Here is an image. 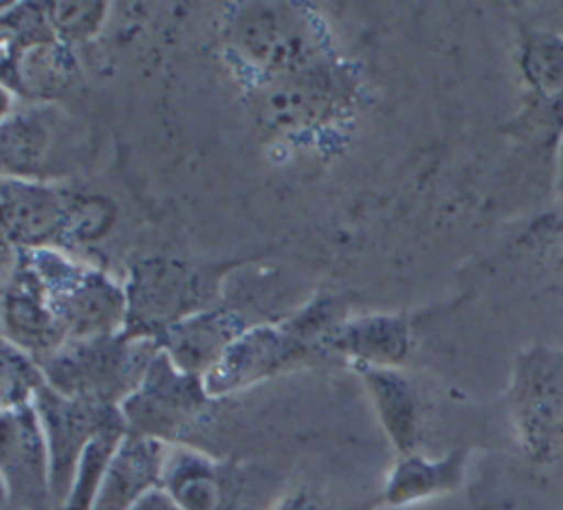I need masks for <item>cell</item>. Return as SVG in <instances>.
<instances>
[{"label": "cell", "mask_w": 563, "mask_h": 510, "mask_svg": "<svg viewBox=\"0 0 563 510\" xmlns=\"http://www.w3.org/2000/svg\"><path fill=\"white\" fill-rule=\"evenodd\" d=\"M33 407L40 415L51 457L53 510H62L86 446L103 429L125 422L119 407L68 398L55 391L48 382L35 393Z\"/></svg>", "instance_id": "cell-8"}, {"label": "cell", "mask_w": 563, "mask_h": 510, "mask_svg": "<svg viewBox=\"0 0 563 510\" xmlns=\"http://www.w3.org/2000/svg\"><path fill=\"white\" fill-rule=\"evenodd\" d=\"M20 251L37 273L66 341L117 334L125 328V288L103 270L68 257L59 248Z\"/></svg>", "instance_id": "cell-3"}, {"label": "cell", "mask_w": 563, "mask_h": 510, "mask_svg": "<svg viewBox=\"0 0 563 510\" xmlns=\"http://www.w3.org/2000/svg\"><path fill=\"white\" fill-rule=\"evenodd\" d=\"M332 75L312 66L297 73L266 77L260 86V114L275 125H301L323 114L332 92Z\"/></svg>", "instance_id": "cell-17"}, {"label": "cell", "mask_w": 563, "mask_h": 510, "mask_svg": "<svg viewBox=\"0 0 563 510\" xmlns=\"http://www.w3.org/2000/svg\"><path fill=\"white\" fill-rule=\"evenodd\" d=\"M163 488L183 510H244L240 468L189 446H169Z\"/></svg>", "instance_id": "cell-12"}, {"label": "cell", "mask_w": 563, "mask_h": 510, "mask_svg": "<svg viewBox=\"0 0 563 510\" xmlns=\"http://www.w3.org/2000/svg\"><path fill=\"white\" fill-rule=\"evenodd\" d=\"M249 328L251 325L240 312L211 308L169 325L156 336V343L178 369L205 378L231 343Z\"/></svg>", "instance_id": "cell-13"}, {"label": "cell", "mask_w": 563, "mask_h": 510, "mask_svg": "<svg viewBox=\"0 0 563 510\" xmlns=\"http://www.w3.org/2000/svg\"><path fill=\"white\" fill-rule=\"evenodd\" d=\"M55 110L31 108L2 119V171L9 178L42 180L53 145Z\"/></svg>", "instance_id": "cell-19"}, {"label": "cell", "mask_w": 563, "mask_h": 510, "mask_svg": "<svg viewBox=\"0 0 563 510\" xmlns=\"http://www.w3.org/2000/svg\"><path fill=\"white\" fill-rule=\"evenodd\" d=\"M411 347L409 325L400 317L367 314L343 321L328 339V350L354 367H391L405 363Z\"/></svg>", "instance_id": "cell-16"}, {"label": "cell", "mask_w": 563, "mask_h": 510, "mask_svg": "<svg viewBox=\"0 0 563 510\" xmlns=\"http://www.w3.org/2000/svg\"><path fill=\"white\" fill-rule=\"evenodd\" d=\"M158 352L156 339H134L121 330L117 334L66 341L37 363L55 391L119 407L141 385Z\"/></svg>", "instance_id": "cell-2"}, {"label": "cell", "mask_w": 563, "mask_h": 510, "mask_svg": "<svg viewBox=\"0 0 563 510\" xmlns=\"http://www.w3.org/2000/svg\"><path fill=\"white\" fill-rule=\"evenodd\" d=\"M275 510H325L321 506V501L306 488L288 492L286 497H282L275 506Z\"/></svg>", "instance_id": "cell-24"}, {"label": "cell", "mask_w": 563, "mask_h": 510, "mask_svg": "<svg viewBox=\"0 0 563 510\" xmlns=\"http://www.w3.org/2000/svg\"><path fill=\"white\" fill-rule=\"evenodd\" d=\"M508 407L528 459L552 464L563 457V347H534L517 361Z\"/></svg>", "instance_id": "cell-4"}, {"label": "cell", "mask_w": 563, "mask_h": 510, "mask_svg": "<svg viewBox=\"0 0 563 510\" xmlns=\"http://www.w3.org/2000/svg\"><path fill=\"white\" fill-rule=\"evenodd\" d=\"M48 22L62 44H77L92 37L108 13L106 2H55L46 9Z\"/></svg>", "instance_id": "cell-23"}, {"label": "cell", "mask_w": 563, "mask_h": 510, "mask_svg": "<svg viewBox=\"0 0 563 510\" xmlns=\"http://www.w3.org/2000/svg\"><path fill=\"white\" fill-rule=\"evenodd\" d=\"M0 429L4 499L20 510H53L51 457L35 407L2 409Z\"/></svg>", "instance_id": "cell-10"}, {"label": "cell", "mask_w": 563, "mask_h": 510, "mask_svg": "<svg viewBox=\"0 0 563 510\" xmlns=\"http://www.w3.org/2000/svg\"><path fill=\"white\" fill-rule=\"evenodd\" d=\"M559 167H561V174H559V187H561V193H563V141H561V160H559Z\"/></svg>", "instance_id": "cell-26"}, {"label": "cell", "mask_w": 563, "mask_h": 510, "mask_svg": "<svg viewBox=\"0 0 563 510\" xmlns=\"http://www.w3.org/2000/svg\"><path fill=\"white\" fill-rule=\"evenodd\" d=\"M238 53L264 75H286L317 66L325 48L323 26L292 4L257 2L238 11L231 26Z\"/></svg>", "instance_id": "cell-6"}, {"label": "cell", "mask_w": 563, "mask_h": 510, "mask_svg": "<svg viewBox=\"0 0 563 510\" xmlns=\"http://www.w3.org/2000/svg\"><path fill=\"white\" fill-rule=\"evenodd\" d=\"M466 455L464 448H453L442 457H427L416 451L398 455L383 488V503L407 508L457 490L464 481Z\"/></svg>", "instance_id": "cell-15"}, {"label": "cell", "mask_w": 563, "mask_h": 510, "mask_svg": "<svg viewBox=\"0 0 563 510\" xmlns=\"http://www.w3.org/2000/svg\"><path fill=\"white\" fill-rule=\"evenodd\" d=\"M2 336L35 361L66 343V334L48 308L44 286L20 248H15L13 266L4 268Z\"/></svg>", "instance_id": "cell-11"}, {"label": "cell", "mask_w": 563, "mask_h": 510, "mask_svg": "<svg viewBox=\"0 0 563 510\" xmlns=\"http://www.w3.org/2000/svg\"><path fill=\"white\" fill-rule=\"evenodd\" d=\"M125 433H128L125 424H114L92 437V442L86 446V451L79 457L73 488L68 492V499L64 501L62 510H92L95 508L108 464Z\"/></svg>", "instance_id": "cell-20"}, {"label": "cell", "mask_w": 563, "mask_h": 510, "mask_svg": "<svg viewBox=\"0 0 563 510\" xmlns=\"http://www.w3.org/2000/svg\"><path fill=\"white\" fill-rule=\"evenodd\" d=\"M523 70L545 97L563 92V40L539 33L523 51Z\"/></svg>", "instance_id": "cell-22"}, {"label": "cell", "mask_w": 563, "mask_h": 510, "mask_svg": "<svg viewBox=\"0 0 563 510\" xmlns=\"http://www.w3.org/2000/svg\"><path fill=\"white\" fill-rule=\"evenodd\" d=\"M132 510H183V506L163 488L150 490Z\"/></svg>", "instance_id": "cell-25"}, {"label": "cell", "mask_w": 563, "mask_h": 510, "mask_svg": "<svg viewBox=\"0 0 563 510\" xmlns=\"http://www.w3.org/2000/svg\"><path fill=\"white\" fill-rule=\"evenodd\" d=\"M169 444L125 433L101 481L92 510H132L150 490L163 486Z\"/></svg>", "instance_id": "cell-14"}, {"label": "cell", "mask_w": 563, "mask_h": 510, "mask_svg": "<svg viewBox=\"0 0 563 510\" xmlns=\"http://www.w3.org/2000/svg\"><path fill=\"white\" fill-rule=\"evenodd\" d=\"M46 385L40 363L20 347L2 341V409L33 404L35 393Z\"/></svg>", "instance_id": "cell-21"}, {"label": "cell", "mask_w": 563, "mask_h": 510, "mask_svg": "<svg viewBox=\"0 0 563 510\" xmlns=\"http://www.w3.org/2000/svg\"><path fill=\"white\" fill-rule=\"evenodd\" d=\"M77 193L44 180L2 178V231L13 248H55L77 240Z\"/></svg>", "instance_id": "cell-9"}, {"label": "cell", "mask_w": 563, "mask_h": 510, "mask_svg": "<svg viewBox=\"0 0 563 510\" xmlns=\"http://www.w3.org/2000/svg\"><path fill=\"white\" fill-rule=\"evenodd\" d=\"M211 396L200 376L178 369L161 350L141 385L119 404L128 433L178 442L202 415Z\"/></svg>", "instance_id": "cell-7"}, {"label": "cell", "mask_w": 563, "mask_h": 510, "mask_svg": "<svg viewBox=\"0 0 563 510\" xmlns=\"http://www.w3.org/2000/svg\"><path fill=\"white\" fill-rule=\"evenodd\" d=\"M361 376L376 418L398 455L416 451L420 431L418 398L411 382L391 367H354Z\"/></svg>", "instance_id": "cell-18"}, {"label": "cell", "mask_w": 563, "mask_h": 510, "mask_svg": "<svg viewBox=\"0 0 563 510\" xmlns=\"http://www.w3.org/2000/svg\"><path fill=\"white\" fill-rule=\"evenodd\" d=\"M343 321L334 299H319L279 323L251 325L205 374L207 393L216 400L308 363L328 352V339Z\"/></svg>", "instance_id": "cell-1"}, {"label": "cell", "mask_w": 563, "mask_h": 510, "mask_svg": "<svg viewBox=\"0 0 563 510\" xmlns=\"http://www.w3.org/2000/svg\"><path fill=\"white\" fill-rule=\"evenodd\" d=\"M125 288L128 317L123 332L134 339H156L169 325L211 310L218 281L176 259H143L132 266Z\"/></svg>", "instance_id": "cell-5"}]
</instances>
